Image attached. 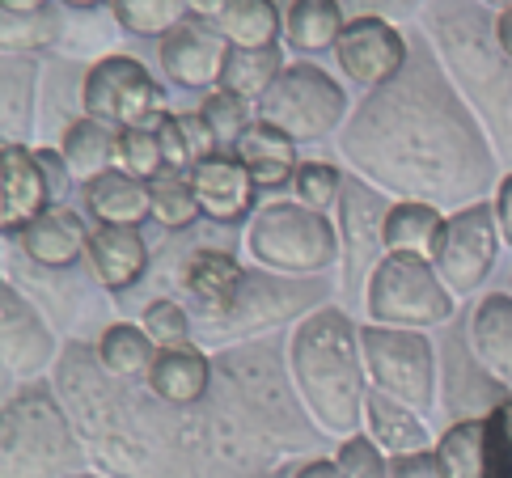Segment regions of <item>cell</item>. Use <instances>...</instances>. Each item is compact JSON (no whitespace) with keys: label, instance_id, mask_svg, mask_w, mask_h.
Masks as SVG:
<instances>
[{"label":"cell","instance_id":"bcb514c9","mask_svg":"<svg viewBox=\"0 0 512 478\" xmlns=\"http://www.w3.org/2000/svg\"><path fill=\"white\" fill-rule=\"evenodd\" d=\"M0 9L5 13H39V9H47V0H0Z\"/></svg>","mask_w":512,"mask_h":478},{"label":"cell","instance_id":"7c38bea8","mask_svg":"<svg viewBox=\"0 0 512 478\" xmlns=\"http://www.w3.org/2000/svg\"><path fill=\"white\" fill-rule=\"evenodd\" d=\"M51 208H56V195H51V182L34 149L5 140L0 144V229L17 237L30 220H39Z\"/></svg>","mask_w":512,"mask_h":478},{"label":"cell","instance_id":"cb8c5ba5","mask_svg":"<svg viewBox=\"0 0 512 478\" xmlns=\"http://www.w3.org/2000/svg\"><path fill=\"white\" fill-rule=\"evenodd\" d=\"M242 280H246V271L237 267V259L225 250H199V254H191V263L182 267V284H187V292L212 318H221L233 305Z\"/></svg>","mask_w":512,"mask_h":478},{"label":"cell","instance_id":"f6af8a7d","mask_svg":"<svg viewBox=\"0 0 512 478\" xmlns=\"http://www.w3.org/2000/svg\"><path fill=\"white\" fill-rule=\"evenodd\" d=\"M496 47L512 60V9L496 13Z\"/></svg>","mask_w":512,"mask_h":478},{"label":"cell","instance_id":"8fae6325","mask_svg":"<svg viewBox=\"0 0 512 478\" xmlns=\"http://www.w3.org/2000/svg\"><path fill=\"white\" fill-rule=\"evenodd\" d=\"M229 60V43L216 30V22L187 17L178 30L161 39V72L178 89H221V72Z\"/></svg>","mask_w":512,"mask_h":478},{"label":"cell","instance_id":"d4e9b609","mask_svg":"<svg viewBox=\"0 0 512 478\" xmlns=\"http://www.w3.org/2000/svg\"><path fill=\"white\" fill-rule=\"evenodd\" d=\"M115 144H119V127L98 123V119H77L64 127L60 136V153L68 161V170L77 182H94L98 174L115 170Z\"/></svg>","mask_w":512,"mask_h":478},{"label":"cell","instance_id":"e575fe53","mask_svg":"<svg viewBox=\"0 0 512 478\" xmlns=\"http://www.w3.org/2000/svg\"><path fill=\"white\" fill-rule=\"evenodd\" d=\"M335 462H339L343 478H390V457L373 445L369 432L347 436L335 453Z\"/></svg>","mask_w":512,"mask_h":478},{"label":"cell","instance_id":"7dc6e473","mask_svg":"<svg viewBox=\"0 0 512 478\" xmlns=\"http://www.w3.org/2000/svg\"><path fill=\"white\" fill-rule=\"evenodd\" d=\"M68 9H98V5H111V0H64Z\"/></svg>","mask_w":512,"mask_h":478},{"label":"cell","instance_id":"60d3db41","mask_svg":"<svg viewBox=\"0 0 512 478\" xmlns=\"http://www.w3.org/2000/svg\"><path fill=\"white\" fill-rule=\"evenodd\" d=\"M491 212H496L500 237L512 246V174H504V178L496 182V199H491Z\"/></svg>","mask_w":512,"mask_h":478},{"label":"cell","instance_id":"5b68a950","mask_svg":"<svg viewBox=\"0 0 512 478\" xmlns=\"http://www.w3.org/2000/svg\"><path fill=\"white\" fill-rule=\"evenodd\" d=\"M453 292L441 271L415 254H386L369 275V318L377 326L424 330L453 318Z\"/></svg>","mask_w":512,"mask_h":478},{"label":"cell","instance_id":"9a60e30c","mask_svg":"<svg viewBox=\"0 0 512 478\" xmlns=\"http://www.w3.org/2000/svg\"><path fill=\"white\" fill-rule=\"evenodd\" d=\"M85 259L102 288L123 292L140 284L144 267H149V242H144V233L136 225H94L89 229Z\"/></svg>","mask_w":512,"mask_h":478},{"label":"cell","instance_id":"83f0119b","mask_svg":"<svg viewBox=\"0 0 512 478\" xmlns=\"http://www.w3.org/2000/svg\"><path fill=\"white\" fill-rule=\"evenodd\" d=\"M216 30L225 34L229 47H276L284 34V13L276 0H233L216 17Z\"/></svg>","mask_w":512,"mask_h":478},{"label":"cell","instance_id":"f1b7e54d","mask_svg":"<svg viewBox=\"0 0 512 478\" xmlns=\"http://www.w3.org/2000/svg\"><path fill=\"white\" fill-rule=\"evenodd\" d=\"M98 360L111 369L115 377H149L153 360H157V343L144 335V326H132V322H115L102 330L98 339Z\"/></svg>","mask_w":512,"mask_h":478},{"label":"cell","instance_id":"8992f818","mask_svg":"<svg viewBox=\"0 0 512 478\" xmlns=\"http://www.w3.org/2000/svg\"><path fill=\"white\" fill-rule=\"evenodd\" d=\"M259 119L280 127L288 140L318 144L335 136L347 119V89L318 64H288L259 102Z\"/></svg>","mask_w":512,"mask_h":478},{"label":"cell","instance_id":"c3c4849f","mask_svg":"<svg viewBox=\"0 0 512 478\" xmlns=\"http://www.w3.org/2000/svg\"><path fill=\"white\" fill-rule=\"evenodd\" d=\"M483 5H491V9H500V13H504V9H512V0H483Z\"/></svg>","mask_w":512,"mask_h":478},{"label":"cell","instance_id":"836d02e7","mask_svg":"<svg viewBox=\"0 0 512 478\" xmlns=\"http://www.w3.org/2000/svg\"><path fill=\"white\" fill-rule=\"evenodd\" d=\"M292 191H297V204L326 212V208H335V199L343 195V174L331 161H301L297 178H292Z\"/></svg>","mask_w":512,"mask_h":478},{"label":"cell","instance_id":"ba28073f","mask_svg":"<svg viewBox=\"0 0 512 478\" xmlns=\"http://www.w3.org/2000/svg\"><path fill=\"white\" fill-rule=\"evenodd\" d=\"M81 106L89 119L111 123V127H157L166 115V94L149 77V68L132 55H106L85 72Z\"/></svg>","mask_w":512,"mask_h":478},{"label":"cell","instance_id":"4dcf8cb0","mask_svg":"<svg viewBox=\"0 0 512 478\" xmlns=\"http://www.w3.org/2000/svg\"><path fill=\"white\" fill-rule=\"evenodd\" d=\"M149 199H153V220L161 229H170V233H182V229H191L199 216V199L191 191V178L187 174H157L149 182Z\"/></svg>","mask_w":512,"mask_h":478},{"label":"cell","instance_id":"ac0fdd59","mask_svg":"<svg viewBox=\"0 0 512 478\" xmlns=\"http://www.w3.org/2000/svg\"><path fill=\"white\" fill-rule=\"evenodd\" d=\"M17 246L26 250L30 263H39L47 271H60V267H72L85 254L89 229L72 208L56 204L51 212H43L39 220H30V225L17 233Z\"/></svg>","mask_w":512,"mask_h":478},{"label":"cell","instance_id":"484cf974","mask_svg":"<svg viewBox=\"0 0 512 478\" xmlns=\"http://www.w3.org/2000/svg\"><path fill=\"white\" fill-rule=\"evenodd\" d=\"M284 51L280 43L276 47H229V60H225V72H221V89L242 102H254L259 106L267 98V89L280 81L284 72Z\"/></svg>","mask_w":512,"mask_h":478},{"label":"cell","instance_id":"52a82bcc","mask_svg":"<svg viewBox=\"0 0 512 478\" xmlns=\"http://www.w3.org/2000/svg\"><path fill=\"white\" fill-rule=\"evenodd\" d=\"M360 356L369 385L411 411H428L436 402V347L424 330L402 326H360Z\"/></svg>","mask_w":512,"mask_h":478},{"label":"cell","instance_id":"277c9868","mask_svg":"<svg viewBox=\"0 0 512 478\" xmlns=\"http://www.w3.org/2000/svg\"><path fill=\"white\" fill-rule=\"evenodd\" d=\"M5 478H68L81 466L64 411L47 390H22L5 407Z\"/></svg>","mask_w":512,"mask_h":478},{"label":"cell","instance_id":"3957f363","mask_svg":"<svg viewBox=\"0 0 512 478\" xmlns=\"http://www.w3.org/2000/svg\"><path fill=\"white\" fill-rule=\"evenodd\" d=\"M246 246L254 263L280 275H318L343 254L339 225L297 199H280L250 216Z\"/></svg>","mask_w":512,"mask_h":478},{"label":"cell","instance_id":"e0dca14e","mask_svg":"<svg viewBox=\"0 0 512 478\" xmlns=\"http://www.w3.org/2000/svg\"><path fill=\"white\" fill-rule=\"evenodd\" d=\"M445 225L449 216L436 204L398 199L381 212V246H386V254H415V259L436 263V254L445 246Z\"/></svg>","mask_w":512,"mask_h":478},{"label":"cell","instance_id":"4fadbf2b","mask_svg":"<svg viewBox=\"0 0 512 478\" xmlns=\"http://www.w3.org/2000/svg\"><path fill=\"white\" fill-rule=\"evenodd\" d=\"M187 178L199 199V212L216 225H242L246 216L259 212V182L237 161V153H216L199 161Z\"/></svg>","mask_w":512,"mask_h":478},{"label":"cell","instance_id":"44dd1931","mask_svg":"<svg viewBox=\"0 0 512 478\" xmlns=\"http://www.w3.org/2000/svg\"><path fill=\"white\" fill-rule=\"evenodd\" d=\"M237 161L246 165L259 182V191H280V187H292V178H297V140H288L280 127H271L263 119H254L250 132L237 140Z\"/></svg>","mask_w":512,"mask_h":478},{"label":"cell","instance_id":"7bdbcfd3","mask_svg":"<svg viewBox=\"0 0 512 478\" xmlns=\"http://www.w3.org/2000/svg\"><path fill=\"white\" fill-rule=\"evenodd\" d=\"M288 478H343V474H339V462H326V457H314V462L297 466Z\"/></svg>","mask_w":512,"mask_h":478},{"label":"cell","instance_id":"603a6c76","mask_svg":"<svg viewBox=\"0 0 512 478\" xmlns=\"http://www.w3.org/2000/svg\"><path fill=\"white\" fill-rule=\"evenodd\" d=\"M85 208L94 216V225H144L153 220V199L149 182H140L123 170H106L94 182H85Z\"/></svg>","mask_w":512,"mask_h":478},{"label":"cell","instance_id":"f907efd6","mask_svg":"<svg viewBox=\"0 0 512 478\" xmlns=\"http://www.w3.org/2000/svg\"><path fill=\"white\" fill-rule=\"evenodd\" d=\"M500 478H512V470H508V474H500Z\"/></svg>","mask_w":512,"mask_h":478},{"label":"cell","instance_id":"ffe728a7","mask_svg":"<svg viewBox=\"0 0 512 478\" xmlns=\"http://www.w3.org/2000/svg\"><path fill=\"white\" fill-rule=\"evenodd\" d=\"M144 381L166 407H195L212 385V360L199 347H157V360Z\"/></svg>","mask_w":512,"mask_h":478},{"label":"cell","instance_id":"9c48e42d","mask_svg":"<svg viewBox=\"0 0 512 478\" xmlns=\"http://www.w3.org/2000/svg\"><path fill=\"white\" fill-rule=\"evenodd\" d=\"M500 225L491 204H466L449 212L445 225V246L436 254V271L449 284L453 297H470L479 288L491 267H496V250H500Z\"/></svg>","mask_w":512,"mask_h":478},{"label":"cell","instance_id":"5bb4252c","mask_svg":"<svg viewBox=\"0 0 512 478\" xmlns=\"http://www.w3.org/2000/svg\"><path fill=\"white\" fill-rule=\"evenodd\" d=\"M445 478H500L508 474V457L500 449V436L491 415H466L449 424L436 440Z\"/></svg>","mask_w":512,"mask_h":478},{"label":"cell","instance_id":"1f68e13d","mask_svg":"<svg viewBox=\"0 0 512 478\" xmlns=\"http://www.w3.org/2000/svg\"><path fill=\"white\" fill-rule=\"evenodd\" d=\"M115 170L132 174L140 182H153L157 174H166V157H161L157 127H123L115 144Z\"/></svg>","mask_w":512,"mask_h":478},{"label":"cell","instance_id":"b9f144b4","mask_svg":"<svg viewBox=\"0 0 512 478\" xmlns=\"http://www.w3.org/2000/svg\"><path fill=\"white\" fill-rule=\"evenodd\" d=\"M487 415H491V424H496L500 449H504V457H508V470H512V398L491 402V407H487Z\"/></svg>","mask_w":512,"mask_h":478},{"label":"cell","instance_id":"6da1fadb","mask_svg":"<svg viewBox=\"0 0 512 478\" xmlns=\"http://www.w3.org/2000/svg\"><path fill=\"white\" fill-rule=\"evenodd\" d=\"M356 123L386 127V132H407V144L386 149L360 165L381 187L402 191V199H466L491 182V157L479 123L466 115V106L453 98L445 77L432 68L428 55L390 85L373 89L364 98Z\"/></svg>","mask_w":512,"mask_h":478},{"label":"cell","instance_id":"7402d4cb","mask_svg":"<svg viewBox=\"0 0 512 478\" xmlns=\"http://www.w3.org/2000/svg\"><path fill=\"white\" fill-rule=\"evenodd\" d=\"M364 428H369V440L386 457H407V453L436 449L428 428L419 424V411L386 398L381 390H373V385H369V394H364Z\"/></svg>","mask_w":512,"mask_h":478},{"label":"cell","instance_id":"d590c367","mask_svg":"<svg viewBox=\"0 0 512 478\" xmlns=\"http://www.w3.org/2000/svg\"><path fill=\"white\" fill-rule=\"evenodd\" d=\"M140 326L157 347H191V318L174 301H149Z\"/></svg>","mask_w":512,"mask_h":478},{"label":"cell","instance_id":"f546056e","mask_svg":"<svg viewBox=\"0 0 512 478\" xmlns=\"http://www.w3.org/2000/svg\"><path fill=\"white\" fill-rule=\"evenodd\" d=\"M115 22L136 39H166L191 17L187 0H111Z\"/></svg>","mask_w":512,"mask_h":478},{"label":"cell","instance_id":"30bf717a","mask_svg":"<svg viewBox=\"0 0 512 478\" xmlns=\"http://www.w3.org/2000/svg\"><path fill=\"white\" fill-rule=\"evenodd\" d=\"M335 60L356 85L381 89V85H390L394 77L407 72L411 47H407V39H402V30L390 26L386 17L364 13V17H352V22L343 26L339 43H335Z\"/></svg>","mask_w":512,"mask_h":478},{"label":"cell","instance_id":"7a4b0ae2","mask_svg":"<svg viewBox=\"0 0 512 478\" xmlns=\"http://www.w3.org/2000/svg\"><path fill=\"white\" fill-rule=\"evenodd\" d=\"M288 369L309 415L331 436H356L364 424L369 373L360 356V326L335 305L314 309L288 339Z\"/></svg>","mask_w":512,"mask_h":478},{"label":"cell","instance_id":"681fc988","mask_svg":"<svg viewBox=\"0 0 512 478\" xmlns=\"http://www.w3.org/2000/svg\"><path fill=\"white\" fill-rule=\"evenodd\" d=\"M68 478H102V474H85V470H77V474H68Z\"/></svg>","mask_w":512,"mask_h":478},{"label":"cell","instance_id":"d6986e66","mask_svg":"<svg viewBox=\"0 0 512 478\" xmlns=\"http://www.w3.org/2000/svg\"><path fill=\"white\" fill-rule=\"evenodd\" d=\"M470 352L491 381L512 390V297L508 292H491V297L479 301L470 318Z\"/></svg>","mask_w":512,"mask_h":478},{"label":"cell","instance_id":"4316f807","mask_svg":"<svg viewBox=\"0 0 512 478\" xmlns=\"http://www.w3.org/2000/svg\"><path fill=\"white\" fill-rule=\"evenodd\" d=\"M343 5L339 0H288L284 13V39L301 55H322L335 51L343 34Z\"/></svg>","mask_w":512,"mask_h":478},{"label":"cell","instance_id":"f35d334b","mask_svg":"<svg viewBox=\"0 0 512 478\" xmlns=\"http://www.w3.org/2000/svg\"><path fill=\"white\" fill-rule=\"evenodd\" d=\"M390 478H445V470H441L436 449H424V453L390 457Z\"/></svg>","mask_w":512,"mask_h":478},{"label":"cell","instance_id":"d6a6232c","mask_svg":"<svg viewBox=\"0 0 512 478\" xmlns=\"http://www.w3.org/2000/svg\"><path fill=\"white\" fill-rule=\"evenodd\" d=\"M199 110H204V119L212 123V132H216V140H221V149H225V153H233V149H237V140H242L250 127H254L250 102L225 94V89H212V94L204 98V106H199Z\"/></svg>","mask_w":512,"mask_h":478},{"label":"cell","instance_id":"ab89813d","mask_svg":"<svg viewBox=\"0 0 512 478\" xmlns=\"http://www.w3.org/2000/svg\"><path fill=\"white\" fill-rule=\"evenodd\" d=\"M34 157H39L43 174H47V182H51V195H56V204H60L64 191H68V182H72V170H68L64 153H60V149H34Z\"/></svg>","mask_w":512,"mask_h":478},{"label":"cell","instance_id":"ee69618b","mask_svg":"<svg viewBox=\"0 0 512 478\" xmlns=\"http://www.w3.org/2000/svg\"><path fill=\"white\" fill-rule=\"evenodd\" d=\"M187 5H191V17H199V22H216L233 0H187Z\"/></svg>","mask_w":512,"mask_h":478},{"label":"cell","instance_id":"74e56055","mask_svg":"<svg viewBox=\"0 0 512 478\" xmlns=\"http://www.w3.org/2000/svg\"><path fill=\"white\" fill-rule=\"evenodd\" d=\"M178 127H182V136H187V149H191L195 165L208 161V157H216V153H225L221 140H216V132H212V123L204 119V110H182Z\"/></svg>","mask_w":512,"mask_h":478},{"label":"cell","instance_id":"8d00e7d4","mask_svg":"<svg viewBox=\"0 0 512 478\" xmlns=\"http://www.w3.org/2000/svg\"><path fill=\"white\" fill-rule=\"evenodd\" d=\"M157 140H161V157H166V170L170 174H191L195 170V157L187 149V136H182L178 115H170V110L157 119Z\"/></svg>","mask_w":512,"mask_h":478},{"label":"cell","instance_id":"2e32d148","mask_svg":"<svg viewBox=\"0 0 512 478\" xmlns=\"http://www.w3.org/2000/svg\"><path fill=\"white\" fill-rule=\"evenodd\" d=\"M5 309H0V339H5V373L9 377H30L56 352V339L43 326V318L34 314V305L17 297V288L5 284Z\"/></svg>","mask_w":512,"mask_h":478}]
</instances>
